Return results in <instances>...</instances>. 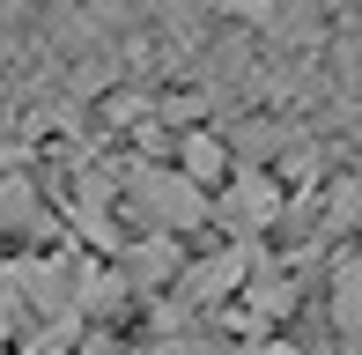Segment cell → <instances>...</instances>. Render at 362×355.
<instances>
[{
	"mask_svg": "<svg viewBox=\"0 0 362 355\" xmlns=\"http://www.w3.org/2000/svg\"><path fill=\"white\" fill-rule=\"evenodd\" d=\"M0 237H30V245H52L59 237V222L37 207L30 178H0Z\"/></svg>",
	"mask_w": 362,
	"mask_h": 355,
	"instance_id": "cell-4",
	"label": "cell"
},
{
	"mask_svg": "<svg viewBox=\"0 0 362 355\" xmlns=\"http://www.w3.org/2000/svg\"><path fill=\"white\" fill-rule=\"evenodd\" d=\"M229 141L222 134H185V149H177V170L185 178H200V185H215V178H229Z\"/></svg>",
	"mask_w": 362,
	"mask_h": 355,
	"instance_id": "cell-5",
	"label": "cell"
},
{
	"mask_svg": "<svg viewBox=\"0 0 362 355\" xmlns=\"http://www.w3.org/2000/svg\"><path fill=\"white\" fill-rule=\"evenodd\" d=\"M126 200H134L141 230H177V237H185V230L207 222V185L185 178L177 163H141L134 185H126Z\"/></svg>",
	"mask_w": 362,
	"mask_h": 355,
	"instance_id": "cell-2",
	"label": "cell"
},
{
	"mask_svg": "<svg viewBox=\"0 0 362 355\" xmlns=\"http://www.w3.org/2000/svg\"><path fill=\"white\" fill-rule=\"evenodd\" d=\"M325 318L348 348H362V245L325 260Z\"/></svg>",
	"mask_w": 362,
	"mask_h": 355,
	"instance_id": "cell-3",
	"label": "cell"
},
{
	"mask_svg": "<svg viewBox=\"0 0 362 355\" xmlns=\"http://www.w3.org/2000/svg\"><path fill=\"white\" fill-rule=\"evenodd\" d=\"M288 192L274 170H252V163H229V178L207 185V222H215L222 237H244V245H259V237L281 222Z\"/></svg>",
	"mask_w": 362,
	"mask_h": 355,
	"instance_id": "cell-1",
	"label": "cell"
}]
</instances>
